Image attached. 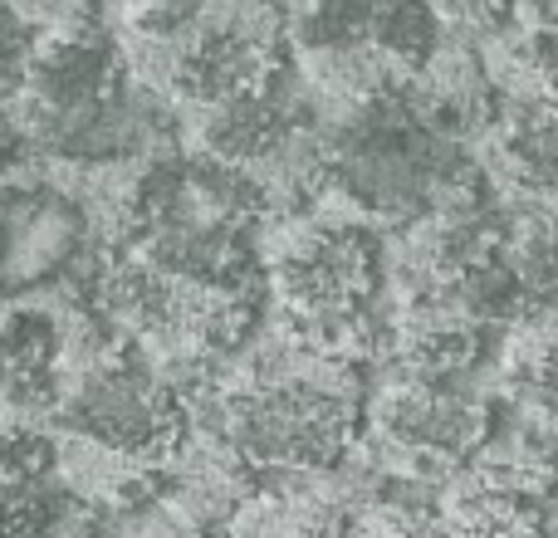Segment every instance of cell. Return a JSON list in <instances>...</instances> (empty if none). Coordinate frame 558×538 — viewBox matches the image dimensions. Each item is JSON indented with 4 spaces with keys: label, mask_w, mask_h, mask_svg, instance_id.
<instances>
[{
    "label": "cell",
    "mask_w": 558,
    "mask_h": 538,
    "mask_svg": "<svg viewBox=\"0 0 558 538\" xmlns=\"http://www.w3.org/2000/svg\"><path fill=\"white\" fill-rule=\"evenodd\" d=\"M510 20L530 29H558V0H510Z\"/></svg>",
    "instance_id": "obj_13"
},
{
    "label": "cell",
    "mask_w": 558,
    "mask_h": 538,
    "mask_svg": "<svg viewBox=\"0 0 558 538\" xmlns=\"http://www.w3.org/2000/svg\"><path fill=\"white\" fill-rule=\"evenodd\" d=\"M485 186L505 206H549L558 211V98L500 103L495 127L471 147Z\"/></svg>",
    "instance_id": "obj_4"
},
{
    "label": "cell",
    "mask_w": 558,
    "mask_h": 538,
    "mask_svg": "<svg viewBox=\"0 0 558 538\" xmlns=\"http://www.w3.org/2000/svg\"><path fill=\"white\" fill-rule=\"evenodd\" d=\"M275 5H279V10H289V5H294V0H275Z\"/></svg>",
    "instance_id": "obj_14"
},
{
    "label": "cell",
    "mask_w": 558,
    "mask_h": 538,
    "mask_svg": "<svg viewBox=\"0 0 558 538\" xmlns=\"http://www.w3.org/2000/svg\"><path fill=\"white\" fill-rule=\"evenodd\" d=\"M426 5H432L436 25L465 39H485L510 20V0H426Z\"/></svg>",
    "instance_id": "obj_12"
},
{
    "label": "cell",
    "mask_w": 558,
    "mask_h": 538,
    "mask_svg": "<svg viewBox=\"0 0 558 538\" xmlns=\"http://www.w3.org/2000/svg\"><path fill=\"white\" fill-rule=\"evenodd\" d=\"M465 465H475V470L490 475V480L549 504L558 490V436L549 426L520 416V421L500 426V431L490 426V436L475 445V455Z\"/></svg>",
    "instance_id": "obj_9"
},
{
    "label": "cell",
    "mask_w": 558,
    "mask_h": 538,
    "mask_svg": "<svg viewBox=\"0 0 558 538\" xmlns=\"http://www.w3.org/2000/svg\"><path fill=\"white\" fill-rule=\"evenodd\" d=\"M64 436L94 441L133 465L162 470L186 441V406L162 387L133 343L98 363L64 372L59 402L49 412Z\"/></svg>",
    "instance_id": "obj_1"
},
{
    "label": "cell",
    "mask_w": 558,
    "mask_h": 538,
    "mask_svg": "<svg viewBox=\"0 0 558 538\" xmlns=\"http://www.w3.org/2000/svg\"><path fill=\"white\" fill-rule=\"evenodd\" d=\"M481 333L451 294L402 298L387 314V363L422 382H461L481 363Z\"/></svg>",
    "instance_id": "obj_6"
},
{
    "label": "cell",
    "mask_w": 558,
    "mask_h": 538,
    "mask_svg": "<svg viewBox=\"0 0 558 538\" xmlns=\"http://www.w3.org/2000/svg\"><path fill=\"white\" fill-rule=\"evenodd\" d=\"M128 78L123 49L104 25L64 29V35H39L35 54H29L25 84H20L15 103L25 113H69L108 98Z\"/></svg>",
    "instance_id": "obj_5"
},
{
    "label": "cell",
    "mask_w": 558,
    "mask_h": 538,
    "mask_svg": "<svg viewBox=\"0 0 558 538\" xmlns=\"http://www.w3.org/2000/svg\"><path fill=\"white\" fill-rule=\"evenodd\" d=\"M432 504L451 538H544V529H549L544 500L490 480L475 465H456L436 485Z\"/></svg>",
    "instance_id": "obj_7"
},
{
    "label": "cell",
    "mask_w": 558,
    "mask_h": 538,
    "mask_svg": "<svg viewBox=\"0 0 558 538\" xmlns=\"http://www.w3.org/2000/svg\"><path fill=\"white\" fill-rule=\"evenodd\" d=\"M186 113H192L196 152H211L235 167L265 162L294 127L318 123L314 103H308V88L294 74V64H279L265 84L245 88V94H231L206 108H186Z\"/></svg>",
    "instance_id": "obj_3"
},
{
    "label": "cell",
    "mask_w": 558,
    "mask_h": 538,
    "mask_svg": "<svg viewBox=\"0 0 558 538\" xmlns=\"http://www.w3.org/2000/svg\"><path fill=\"white\" fill-rule=\"evenodd\" d=\"M495 412L485 396L465 392L456 382H422L402 377L377 387L367 402V445L387 480L436 490L456 465L475 455V445L490 436Z\"/></svg>",
    "instance_id": "obj_2"
},
{
    "label": "cell",
    "mask_w": 558,
    "mask_h": 538,
    "mask_svg": "<svg viewBox=\"0 0 558 538\" xmlns=\"http://www.w3.org/2000/svg\"><path fill=\"white\" fill-rule=\"evenodd\" d=\"M10 10H15L35 35H64V29L94 25L104 0H10Z\"/></svg>",
    "instance_id": "obj_11"
},
{
    "label": "cell",
    "mask_w": 558,
    "mask_h": 538,
    "mask_svg": "<svg viewBox=\"0 0 558 538\" xmlns=\"http://www.w3.org/2000/svg\"><path fill=\"white\" fill-rule=\"evenodd\" d=\"M338 514L314 475H279V485H255L216 524V538H324Z\"/></svg>",
    "instance_id": "obj_8"
},
{
    "label": "cell",
    "mask_w": 558,
    "mask_h": 538,
    "mask_svg": "<svg viewBox=\"0 0 558 538\" xmlns=\"http://www.w3.org/2000/svg\"><path fill=\"white\" fill-rule=\"evenodd\" d=\"M35 29L10 10V0H0V103L20 94L25 84V69H29V54H35Z\"/></svg>",
    "instance_id": "obj_10"
}]
</instances>
